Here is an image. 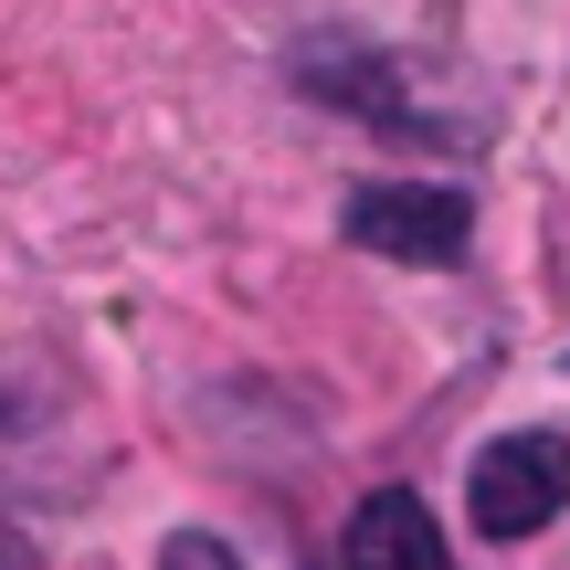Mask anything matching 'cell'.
Masks as SVG:
<instances>
[{"label":"cell","mask_w":570,"mask_h":570,"mask_svg":"<svg viewBox=\"0 0 570 570\" xmlns=\"http://www.w3.org/2000/svg\"><path fill=\"white\" fill-rule=\"evenodd\" d=\"M0 570H42V550H32V529H11V518H0Z\"/></svg>","instance_id":"6"},{"label":"cell","mask_w":570,"mask_h":570,"mask_svg":"<svg viewBox=\"0 0 570 570\" xmlns=\"http://www.w3.org/2000/svg\"><path fill=\"white\" fill-rule=\"evenodd\" d=\"M296 85L317 106H348V117L370 127V138H402V148H433V138H465V127H444L423 96L402 85V63L381 53V42H338V32H317V42H296Z\"/></svg>","instance_id":"2"},{"label":"cell","mask_w":570,"mask_h":570,"mask_svg":"<svg viewBox=\"0 0 570 570\" xmlns=\"http://www.w3.org/2000/svg\"><path fill=\"white\" fill-rule=\"evenodd\" d=\"M159 570H244V550L212 539V529H169V539H159Z\"/></svg>","instance_id":"5"},{"label":"cell","mask_w":570,"mask_h":570,"mask_svg":"<svg viewBox=\"0 0 570 570\" xmlns=\"http://www.w3.org/2000/svg\"><path fill=\"white\" fill-rule=\"evenodd\" d=\"M338 233L360 254H391V265H454L475 244V202L454 180H370V190H348Z\"/></svg>","instance_id":"3"},{"label":"cell","mask_w":570,"mask_h":570,"mask_svg":"<svg viewBox=\"0 0 570 570\" xmlns=\"http://www.w3.org/2000/svg\"><path fill=\"white\" fill-rule=\"evenodd\" d=\"M570 508V433L550 423H529V433H497L487 454L465 465V518H475V539H539L550 518Z\"/></svg>","instance_id":"1"},{"label":"cell","mask_w":570,"mask_h":570,"mask_svg":"<svg viewBox=\"0 0 570 570\" xmlns=\"http://www.w3.org/2000/svg\"><path fill=\"white\" fill-rule=\"evenodd\" d=\"M338 570H454V550H444V529H433V508L412 487H381V497L348 508Z\"/></svg>","instance_id":"4"}]
</instances>
